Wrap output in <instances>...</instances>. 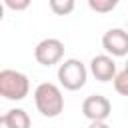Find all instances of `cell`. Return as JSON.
Returning <instances> with one entry per match:
<instances>
[{"label":"cell","mask_w":128,"mask_h":128,"mask_svg":"<svg viewBox=\"0 0 128 128\" xmlns=\"http://www.w3.org/2000/svg\"><path fill=\"white\" fill-rule=\"evenodd\" d=\"M126 26H128V22H126Z\"/></svg>","instance_id":"16"},{"label":"cell","mask_w":128,"mask_h":128,"mask_svg":"<svg viewBox=\"0 0 128 128\" xmlns=\"http://www.w3.org/2000/svg\"><path fill=\"white\" fill-rule=\"evenodd\" d=\"M86 80H88V68L82 60L68 58L58 66V82L62 88L76 92L86 86Z\"/></svg>","instance_id":"3"},{"label":"cell","mask_w":128,"mask_h":128,"mask_svg":"<svg viewBox=\"0 0 128 128\" xmlns=\"http://www.w3.org/2000/svg\"><path fill=\"white\" fill-rule=\"evenodd\" d=\"M116 6H118L116 0H88V8L94 10V12H98V14H108Z\"/></svg>","instance_id":"10"},{"label":"cell","mask_w":128,"mask_h":128,"mask_svg":"<svg viewBox=\"0 0 128 128\" xmlns=\"http://www.w3.org/2000/svg\"><path fill=\"white\" fill-rule=\"evenodd\" d=\"M4 4L10 8V10H26L30 6L28 0H20V2H14V0H4Z\"/></svg>","instance_id":"12"},{"label":"cell","mask_w":128,"mask_h":128,"mask_svg":"<svg viewBox=\"0 0 128 128\" xmlns=\"http://www.w3.org/2000/svg\"><path fill=\"white\" fill-rule=\"evenodd\" d=\"M114 90L120 94V96H128V70H120L114 78Z\"/></svg>","instance_id":"11"},{"label":"cell","mask_w":128,"mask_h":128,"mask_svg":"<svg viewBox=\"0 0 128 128\" xmlns=\"http://www.w3.org/2000/svg\"><path fill=\"white\" fill-rule=\"evenodd\" d=\"M48 6H50V10H52L54 14L66 16V14H70V12L74 10L76 4H74V0H50Z\"/></svg>","instance_id":"9"},{"label":"cell","mask_w":128,"mask_h":128,"mask_svg":"<svg viewBox=\"0 0 128 128\" xmlns=\"http://www.w3.org/2000/svg\"><path fill=\"white\" fill-rule=\"evenodd\" d=\"M0 128H12V126H10V122H8V118H6V114H2V116H0Z\"/></svg>","instance_id":"13"},{"label":"cell","mask_w":128,"mask_h":128,"mask_svg":"<svg viewBox=\"0 0 128 128\" xmlns=\"http://www.w3.org/2000/svg\"><path fill=\"white\" fill-rule=\"evenodd\" d=\"M88 128H110V126H108L106 122H90Z\"/></svg>","instance_id":"14"},{"label":"cell","mask_w":128,"mask_h":128,"mask_svg":"<svg viewBox=\"0 0 128 128\" xmlns=\"http://www.w3.org/2000/svg\"><path fill=\"white\" fill-rule=\"evenodd\" d=\"M30 92V80L26 74L12 70V68H4L0 70V96H4L6 100H24Z\"/></svg>","instance_id":"2"},{"label":"cell","mask_w":128,"mask_h":128,"mask_svg":"<svg viewBox=\"0 0 128 128\" xmlns=\"http://www.w3.org/2000/svg\"><path fill=\"white\" fill-rule=\"evenodd\" d=\"M6 118H8V122H10L12 128H30V124H32L28 112L22 110V108H12V110H8V112H6Z\"/></svg>","instance_id":"8"},{"label":"cell","mask_w":128,"mask_h":128,"mask_svg":"<svg viewBox=\"0 0 128 128\" xmlns=\"http://www.w3.org/2000/svg\"><path fill=\"white\" fill-rule=\"evenodd\" d=\"M102 46L108 52V56H128V30L124 28H110L102 36Z\"/></svg>","instance_id":"6"},{"label":"cell","mask_w":128,"mask_h":128,"mask_svg":"<svg viewBox=\"0 0 128 128\" xmlns=\"http://www.w3.org/2000/svg\"><path fill=\"white\" fill-rule=\"evenodd\" d=\"M34 58L42 66H54L62 64L64 58V42L58 38H44L34 48Z\"/></svg>","instance_id":"4"},{"label":"cell","mask_w":128,"mask_h":128,"mask_svg":"<svg viewBox=\"0 0 128 128\" xmlns=\"http://www.w3.org/2000/svg\"><path fill=\"white\" fill-rule=\"evenodd\" d=\"M124 68H126V70H128V60H126V66H124Z\"/></svg>","instance_id":"15"},{"label":"cell","mask_w":128,"mask_h":128,"mask_svg":"<svg viewBox=\"0 0 128 128\" xmlns=\"http://www.w3.org/2000/svg\"><path fill=\"white\" fill-rule=\"evenodd\" d=\"M34 104L36 110L46 118H56L64 110V96L60 86L52 82H40L34 90Z\"/></svg>","instance_id":"1"},{"label":"cell","mask_w":128,"mask_h":128,"mask_svg":"<svg viewBox=\"0 0 128 128\" xmlns=\"http://www.w3.org/2000/svg\"><path fill=\"white\" fill-rule=\"evenodd\" d=\"M90 72L98 82H110V80L114 82V78L118 74L116 72V62L108 54H96L90 60Z\"/></svg>","instance_id":"7"},{"label":"cell","mask_w":128,"mask_h":128,"mask_svg":"<svg viewBox=\"0 0 128 128\" xmlns=\"http://www.w3.org/2000/svg\"><path fill=\"white\" fill-rule=\"evenodd\" d=\"M82 114L90 122H106V118L112 114V104L102 94H90L82 102Z\"/></svg>","instance_id":"5"}]
</instances>
